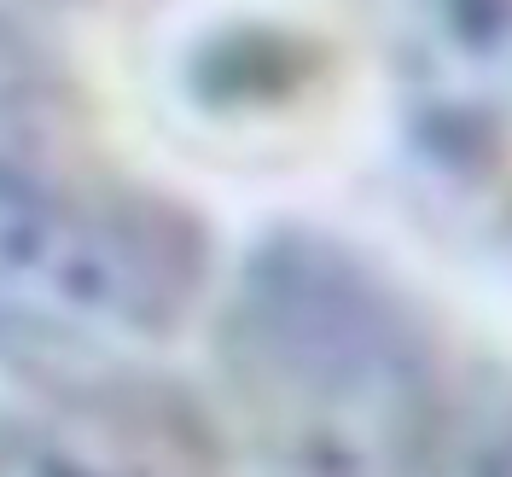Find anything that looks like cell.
I'll return each instance as SVG.
<instances>
[{
	"mask_svg": "<svg viewBox=\"0 0 512 477\" xmlns=\"http://www.w3.org/2000/svg\"><path fill=\"white\" fill-rule=\"evenodd\" d=\"M204 291L198 227L152 192L53 163H0V361L59 390L128 373Z\"/></svg>",
	"mask_w": 512,
	"mask_h": 477,
	"instance_id": "1",
	"label": "cell"
},
{
	"mask_svg": "<svg viewBox=\"0 0 512 477\" xmlns=\"http://www.w3.org/2000/svg\"><path fill=\"white\" fill-rule=\"evenodd\" d=\"M233 367L297 477H402L431 414L408 320L326 245L256 256L233 309Z\"/></svg>",
	"mask_w": 512,
	"mask_h": 477,
	"instance_id": "2",
	"label": "cell"
},
{
	"mask_svg": "<svg viewBox=\"0 0 512 477\" xmlns=\"http://www.w3.org/2000/svg\"><path fill=\"white\" fill-rule=\"evenodd\" d=\"M94 390H70L76 408L0 431V477H158L146 448L94 408Z\"/></svg>",
	"mask_w": 512,
	"mask_h": 477,
	"instance_id": "3",
	"label": "cell"
},
{
	"mask_svg": "<svg viewBox=\"0 0 512 477\" xmlns=\"http://www.w3.org/2000/svg\"><path fill=\"white\" fill-rule=\"evenodd\" d=\"M402 477H512V379H478L431 408Z\"/></svg>",
	"mask_w": 512,
	"mask_h": 477,
	"instance_id": "4",
	"label": "cell"
},
{
	"mask_svg": "<svg viewBox=\"0 0 512 477\" xmlns=\"http://www.w3.org/2000/svg\"><path fill=\"white\" fill-rule=\"evenodd\" d=\"M53 152V70L24 30L0 18V163Z\"/></svg>",
	"mask_w": 512,
	"mask_h": 477,
	"instance_id": "5",
	"label": "cell"
}]
</instances>
